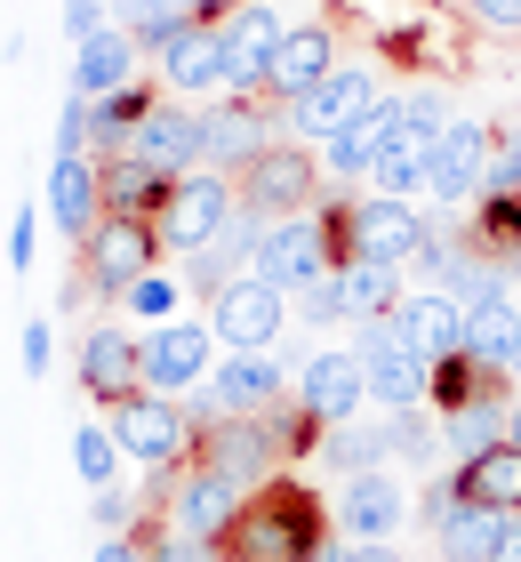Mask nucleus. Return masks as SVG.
<instances>
[{
	"label": "nucleus",
	"mask_w": 521,
	"mask_h": 562,
	"mask_svg": "<svg viewBox=\"0 0 521 562\" xmlns=\"http://www.w3.org/2000/svg\"><path fill=\"white\" fill-rule=\"evenodd\" d=\"M441 297H450L457 314H474V305H489V297H513V290H506V266H489V258H465L450 281H441Z\"/></svg>",
	"instance_id": "obj_37"
},
{
	"label": "nucleus",
	"mask_w": 521,
	"mask_h": 562,
	"mask_svg": "<svg viewBox=\"0 0 521 562\" xmlns=\"http://www.w3.org/2000/svg\"><path fill=\"white\" fill-rule=\"evenodd\" d=\"M482 177H489V130L482 121H450L433 137V169H426V193L441 210H474L482 201Z\"/></svg>",
	"instance_id": "obj_13"
},
{
	"label": "nucleus",
	"mask_w": 521,
	"mask_h": 562,
	"mask_svg": "<svg viewBox=\"0 0 521 562\" xmlns=\"http://www.w3.org/2000/svg\"><path fill=\"white\" fill-rule=\"evenodd\" d=\"M385 426H361V418H346V426H329V467L337 474H370V467H385Z\"/></svg>",
	"instance_id": "obj_35"
},
{
	"label": "nucleus",
	"mask_w": 521,
	"mask_h": 562,
	"mask_svg": "<svg viewBox=\"0 0 521 562\" xmlns=\"http://www.w3.org/2000/svg\"><path fill=\"white\" fill-rule=\"evenodd\" d=\"M152 217H104L97 234L81 241V273H89V290L97 297H128L137 281L152 273Z\"/></svg>",
	"instance_id": "obj_6"
},
{
	"label": "nucleus",
	"mask_w": 521,
	"mask_h": 562,
	"mask_svg": "<svg viewBox=\"0 0 521 562\" xmlns=\"http://www.w3.org/2000/svg\"><path fill=\"white\" fill-rule=\"evenodd\" d=\"M394 130H401V105H394V97H377V105L361 113L353 130H337V137H329V169H337V177H370Z\"/></svg>",
	"instance_id": "obj_29"
},
{
	"label": "nucleus",
	"mask_w": 521,
	"mask_h": 562,
	"mask_svg": "<svg viewBox=\"0 0 521 562\" xmlns=\"http://www.w3.org/2000/svg\"><path fill=\"white\" fill-rule=\"evenodd\" d=\"M128 65H137V41L104 24L97 41H81V48H72V97H89V105H97V97L128 89Z\"/></svg>",
	"instance_id": "obj_26"
},
{
	"label": "nucleus",
	"mask_w": 521,
	"mask_h": 562,
	"mask_svg": "<svg viewBox=\"0 0 521 562\" xmlns=\"http://www.w3.org/2000/svg\"><path fill=\"white\" fill-rule=\"evenodd\" d=\"M72 467H81L89 491H113V474L128 467L121 442H113V426H72Z\"/></svg>",
	"instance_id": "obj_36"
},
{
	"label": "nucleus",
	"mask_w": 521,
	"mask_h": 562,
	"mask_svg": "<svg viewBox=\"0 0 521 562\" xmlns=\"http://www.w3.org/2000/svg\"><path fill=\"white\" fill-rule=\"evenodd\" d=\"M489 562H521V515H506V539H498V554Z\"/></svg>",
	"instance_id": "obj_51"
},
{
	"label": "nucleus",
	"mask_w": 521,
	"mask_h": 562,
	"mask_svg": "<svg viewBox=\"0 0 521 562\" xmlns=\"http://www.w3.org/2000/svg\"><path fill=\"white\" fill-rule=\"evenodd\" d=\"M394 329H401V346L409 353H426V362H450V353H465V314L441 290H417L394 305Z\"/></svg>",
	"instance_id": "obj_23"
},
{
	"label": "nucleus",
	"mask_w": 521,
	"mask_h": 562,
	"mask_svg": "<svg viewBox=\"0 0 521 562\" xmlns=\"http://www.w3.org/2000/svg\"><path fill=\"white\" fill-rule=\"evenodd\" d=\"M337 522H346V539L353 547H385V539H401V522H409V498H401V474H346L337 482Z\"/></svg>",
	"instance_id": "obj_12"
},
{
	"label": "nucleus",
	"mask_w": 521,
	"mask_h": 562,
	"mask_svg": "<svg viewBox=\"0 0 521 562\" xmlns=\"http://www.w3.org/2000/svg\"><path fill=\"white\" fill-rule=\"evenodd\" d=\"M482 193H521V130L489 137V177H482Z\"/></svg>",
	"instance_id": "obj_41"
},
{
	"label": "nucleus",
	"mask_w": 521,
	"mask_h": 562,
	"mask_svg": "<svg viewBox=\"0 0 521 562\" xmlns=\"http://www.w3.org/2000/svg\"><path fill=\"white\" fill-rule=\"evenodd\" d=\"M513 346H521V305L513 297H489V305L465 314V353H474L482 370H506Z\"/></svg>",
	"instance_id": "obj_33"
},
{
	"label": "nucleus",
	"mask_w": 521,
	"mask_h": 562,
	"mask_svg": "<svg viewBox=\"0 0 521 562\" xmlns=\"http://www.w3.org/2000/svg\"><path fill=\"white\" fill-rule=\"evenodd\" d=\"M297 314L305 322H353V305H346V273H321V281H313V290H297Z\"/></svg>",
	"instance_id": "obj_40"
},
{
	"label": "nucleus",
	"mask_w": 521,
	"mask_h": 562,
	"mask_svg": "<svg viewBox=\"0 0 521 562\" xmlns=\"http://www.w3.org/2000/svg\"><path fill=\"white\" fill-rule=\"evenodd\" d=\"M177 177L169 169H145V161H104V217H152L169 201Z\"/></svg>",
	"instance_id": "obj_31"
},
{
	"label": "nucleus",
	"mask_w": 521,
	"mask_h": 562,
	"mask_svg": "<svg viewBox=\"0 0 521 562\" xmlns=\"http://www.w3.org/2000/svg\"><path fill=\"white\" fill-rule=\"evenodd\" d=\"M457 506H465V491H457V467H450V474H433V482H426V506H417V515H426V530H441V522L457 515Z\"/></svg>",
	"instance_id": "obj_42"
},
{
	"label": "nucleus",
	"mask_w": 521,
	"mask_h": 562,
	"mask_svg": "<svg viewBox=\"0 0 521 562\" xmlns=\"http://www.w3.org/2000/svg\"><path fill=\"white\" fill-rule=\"evenodd\" d=\"M113 442H121V458L128 467H145V474H161V467H177V458L193 450V418L177 411L169 394H152V386H137L128 402H113Z\"/></svg>",
	"instance_id": "obj_4"
},
{
	"label": "nucleus",
	"mask_w": 521,
	"mask_h": 562,
	"mask_svg": "<svg viewBox=\"0 0 521 562\" xmlns=\"http://www.w3.org/2000/svg\"><path fill=\"white\" fill-rule=\"evenodd\" d=\"M97 562H145V547H137V539H104Z\"/></svg>",
	"instance_id": "obj_50"
},
{
	"label": "nucleus",
	"mask_w": 521,
	"mask_h": 562,
	"mask_svg": "<svg viewBox=\"0 0 521 562\" xmlns=\"http://www.w3.org/2000/svg\"><path fill=\"white\" fill-rule=\"evenodd\" d=\"M201 467H217V474H233V482L249 491L257 474L281 467V450L265 442V426H257V418H217V426L201 434Z\"/></svg>",
	"instance_id": "obj_24"
},
{
	"label": "nucleus",
	"mask_w": 521,
	"mask_h": 562,
	"mask_svg": "<svg viewBox=\"0 0 521 562\" xmlns=\"http://www.w3.org/2000/svg\"><path fill=\"white\" fill-rule=\"evenodd\" d=\"M257 273L273 281V290H313L321 273H337V241H329V217H273L265 241H257Z\"/></svg>",
	"instance_id": "obj_5"
},
{
	"label": "nucleus",
	"mask_w": 521,
	"mask_h": 562,
	"mask_svg": "<svg viewBox=\"0 0 521 562\" xmlns=\"http://www.w3.org/2000/svg\"><path fill=\"white\" fill-rule=\"evenodd\" d=\"M81 386L113 411L145 386V338H128V329H89L81 338Z\"/></svg>",
	"instance_id": "obj_19"
},
{
	"label": "nucleus",
	"mask_w": 521,
	"mask_h": 562,
	"mask_svg": "<svg viewBox=\"0 0 521 562\" xmlns=\"http://www.w3.org/2000/svg\"><path fill=\"white\" fill-rule=\"evenodd\" d=\"M281 322H290V290H273L265 273H241L233 290L208 305V329H217L225 353H249V346H273Z\"/></svg>",
	"instance_id": "obj_9"
},
{
	"label": "nucleus",
	"mask_w": 521,
	"mask_h": 562,
	"mask_svg": "<svg viewBox=\"0 0 521 562\" xmlns=\"http://www.w3.org/2000/svg\"><path fill=\"white\" fill-rule=\"evenodd\" d=\"M169 305H177V281H161V273H145L128 290V314H145V322H169Z\"/></svg>",
	"instance_id": "obj_44"
},
{
	"label": "nucleus",
	"mask_w": 521,
	"mask_h": 562,
	"mask_svg": "<svg viewBox=\"0 0 521 562\" xmlns=\"http://www.w3.org/2000/svg\"><path fill=\"white\" fill-rule=\"evenodd\" d=\"M313 161L305 153H290V145H273V153H257V161L241 169V201L249 210H265V217H297L305 201H313Z\"/></svg>",
	"instance_id": "obj_18"
},
{
	"label": "nucleus",
	"mask_w": 521,
	"mask_h": 562,
	"mask_svg": "<svg viewBox=\"0 0 521 562\" xmlns=\"http://www.w3.org/2000/svg\"><path fill=\"white\" fill-rule=\"evenodd\" d=\"M337 273H346V305H353V322H385V314H394V305H401V290H394V266H370V258H346V266H337Z\"/></svg>",
	"instance_id": "obj_34"
},
{
	"label": "nucleus",
	"mask_w": 521,
	"mask_h": 562,
	"mask_svg": "<svg viewBox=\"0 0 521 562\" xmlns=\"http://www.w3.org/2000/svg\"><path fill=\"white\" fill-rule=\"evenodd\" d=\"M161 81L169 89H225V33L217 24H185L161 48Z\"/></svg>",
	"instance_id": "obj_25"
},
{
	"label": "nucleus",
	"mask_w": 521,
	"mask_h": 562,
	"mask_svg": "<svg viewBox=\"0 0 521 562\" xmlns=\"http://www.w3.org/2000/svg\"><path fill=\"white\" fill-rule=\"evenodd\" d=\"M346 554H353V547H337V539H321V547H313L305 562H346Z\"/></svg>",
	"instance_id": "obj_52"
},
{
	"label": "nucleus",
	"mask_w": 521,
	"mask_h": 562,
	"mask_svg": "<svg viewBox=\"0 0 521 562\" xmlns=\"http://www.w3.org/2000/svg\"><path fill=\"white\" fill-rule=\"evenodd\" d=\"M57 153H89V97H72V89L57 105Z\"/></svg>",
	"instance_id": "obj_43"
},
{
	"label": "nucleus",
	"mask_w": 521,
	"mask_h": 562,
	"mask_svg": "<svg viewBox=\"0 0 521 562\" xmlns=\"http://www.w3.org/2000/svg\"><path fill=\"white\" fill-rule=\"evenodd\" d=\"M506 442H521V394H513V411H506Z\"/></svg>",
	"instance_id": "obj_54"
},
{
	"label": "nucleus",
	"mask_w": 521,
	"mask_h": 562,
	"mask_svg": "<svg viewBox=\"0 0 521 562\" xmlns=\"http://www.w3.org/2000/svg\"><path fill=\"white\" fill-rule=\"evenodd\" d=\"M465 241H474V258H513L521 266V193H482L474 210H465Z\"/></svg>",
	"instance_id": "obj_30"
},
{
	"label": "nucleus",
	"mask_w": 521,
	"mask_h": 562,
	"mask_svg": "<svg viewBox=\"0 0 521 562\" xmlns=\"http://www.w3.org/2000/svg\"><path fill=\"white\" fill-rule=\"evenodd\" d=\"M217 33H225V89L233 97H257L265 89V72H273V48H281V9L273 0H241V9H225L217 16Z\"/></svg>",
	"instance_id": "obj_8"
},
{
	"label": "nucleus",
	"mask_w": 521,
	"mask_h": 562,
	"mask_svg": "<svg viewBox=\"0 0 521 562\" xmlns=\"http://www.w3.org/2000/svg\"><path fill=\"white\" fill-rule=\"evenodd\" d=\"M257 153H273V121L257 113V97L201 105V169H249Z\"/></svg>",
	"instance_id": "obj_14"
},
{
	"label": "nucleus",
	"mask_w": 521,
	"mask_h": 562,
	"mask_svg": "<svg viewBox=\"0 0 521 562\" xmlns=\"http://www.w3.org/2000/svg\"><path fill=\"white\" fill-rule=\"evenodd\" d=\"M41 217L48 210H16V225H9V266L24 273V266H33V241H41Z\"/></svg>",
	"instance_id": "obj_46"
},
{
	"label": "nucleus",
	"mask_w": 521,
	"mask_h": 562,
	"mask_svg": "<svg viewBox=\"0 0 521 562\" xmlns=\"http://www.w3.org/2000/svg\"><path fill=\"white\" fill-rule=\"evenodd\" d=\"M385 450L409 458V467H426V458H433V426L417 411H385Z\"/></svg>",
	"instance_id": "obj_39"
},
{
	"label": "nucleus",
	"mask_w": 521,
	"mask_h": 562,
	"mask_svg": "<svg viewBox=\"0 0 521 562\" xmlns=\"http://www.w3.org/2000/svg\"><path fill=\"white\" fill-rule=\"evenodd\" d=\"M257 426H265V442H273L281 458H297V450L313 442V426H321V418H313L305 402H297V411H290V402H273V411H257Z\"/></svg>",
	"instance_id": "obj_38"
},
{
	"label": "nucleus",
	"mask_w": 521,
	"mask_h": 562,
	"mask_svg": "<svg viewBox=\"0 0 521 562\" xmlns=\"http://www.w3.org/2000/svg\"><path fill=\"white\" fill-rule=\"evenodd\" d=\"M498 539H506V515H498V506H474V498H465L457 515L433 530L441 562H489V554H498Z\"/></svg>",
	"instance_id": "obj_32"
},
{
	"label": "nucleus",
	"mask_w": 521,
	"mask_h": 562,
	"mask_svg": "<svg viewBox=\"0 0 521 562\" xmlns=\"http://www.w3.org/2000/svg\"><path fill=\"white\" fill-rule=\"evenodd\" d=\"M233 210H241V193H233L225 169H185L169 186V201L152 210V241L177 249V258H193V249H208L233 225Z\"/></svg>",
	"instance_id": "obj_3"
},
{
	"label": "nucleus",
	"mask_w": 521,
	"mask_h": 562,
	"mask_svg": "<svg viewBox=\"0 0 521 562\" xmlns=\"http://www.w3.org/2000/svg\"><path fill=\"white\" fill-rule=\"evenodd\" d=\"M506 378H513V386H521V346H513V362H506Z\"/></svg>",
	"instance_id": "obj_55"
},
{
	"label": "nucleus",
	"mask_w": 521,
	"mask_h": 562,
	"mask_svg": "<svg viewBox=\"0 0 521 562\" xmlns=\"http://www.w3.org/2000/svg\"><path fill=\"white\" fill-rule=\"evenodd\" d=\"M41 210H48V225H57V234L89 241L97 225H104V169L89 161V153H57V161H48V193H41Z\"/></svg>",
	"instance_id": "obj_15"
},
{
	"label": "nucleus",
	"mask_w": 521,
	"mask_h": 562,
	"mask_svg": "<svg viewBox=\"0 0 521 562\" xmlns=\"http://www.w3.org/2000/svg\"><path fill=\"white\" fill-rule=\"evenodd\" d=\"M201 378H208V329L161 322L145 338V386L152 394H185V386H201Z\"/></svg>",
	"instance_id": "obj_20"
},
{
	"label": "nucleus",
	"mask_w": 521,
	"mask_h": 562,
	"mask_svg": "<svg viewBox=\"0 0 521 562\" xmlns=\"http://www.w3.org/2000/svg\"><path fill=\"white\" fill-rule=\"evenodd\" d=\"M506 411H513V402H506L498 386H482L474 402H465V411H441V442L457 450V467H465V458H482V450H498V442H506Z\"/></svg>",
	"instance_id": "obj_28"
},
{
	"label": "nucleus",
	"mask_w": 521,
	"mask_h": 562,
	"mask_svg": "<svg viewBox=\"0 0 521 562\" xmlns=\"http://www.w3.org/2000/svg\"><path fill=\"white\" fill-rule=\"evenodd\" d=\"M346 562H401V554H394V547H353Z\"/></svg>",
	"instance_id": "obj_53"
},
{
	"label": "nucleus",
	"mask_w": 521,
	"mask_h": 562,
	"mask_svg": "<svg viewBox=\"0 0 521 562\" xmlns=\"http://www.w3.org/2000/svg\"><path fill=\"white\" fill-rule=\"evenodd\" d=\"M329 72H337V41L321 33V24H290V33H281V48H273V72H265V89L297 105V97H305V89H321Z\"/></svg>",
	"instance_id": "obj_22"
},
{
	"label": "nucleus",
	"mask_w": 521,
	"mask_h": 562,
	"mask_svg": "<svg viewBox=\"0 0 521 562\" xmlns=\"http://www.w3.org/2000/svg\"><path fill=\"white\" fill-rule=\"evenodd\" d=\"M265 225H273V217H265V210H249V201H241L225 234L208 241V249H193V258H185V290H193L201 305H217V297H225V290H233L241 273H257V241H265Z\"/></svg>",
	"instance_id": "obj_10"
},
{
	"label": "nucleus",
	"mask_w": 521,
	"mask_h": 562,
	"mask_svg": "<svg viewBox=\"0 0 521 562\" xmlns=\"http://www.w3.org/2000/svg\"><path fill=\"white\" fill-rule=\"evenodd\" d=\"M121 161H145V169H169V177L201 169V113H185V105H152L137 130H128V153H121Z\"/></svg>",
	"instance_id": "obj_17"
},
{
	"label": "nucleus",
	"mask_w": 521,
	"mask_h": 562,
	"mask_svg": "<svg viewBox=\"0 0 521 562\" xmlns=\"http://www.w3.org/2000/svg\"><path fill=\"white\" fill-rule=\"evenodd\" d=\"M241 506H249V491L233 474H217V467L177 482V530H193V539H225V530L241 522Z\"/></svg>",
	"instance_id": "obj_21"
},
{
	"label": "nucleus",
	"mask_w": 521,
	"mask_h": 562,
	"mask_svg": "<svg viewBox=\"0 0 521 562\" xmlns=\"http://www.w3.org/2000/svg\"><path fill=\"white\" fill-rule=\"evenodd\" d=\"M377 97H385V89H377V72H361V65H337L321 89H305L297 105H290V121H297L305 137H321V145H329L337 130H353V121L370 113Z\"/></svg>",
	"instance_id": "obj_16"
},
{
	"label": "nucleus",
	"mask_w": 521,
	"mask_h": 562,
	"mask_svg": "<svg viewBox=\"0 0 521 562\" xmlns=\"http://www.w3.org/2000/svg\"><path fill=\"white\" fill-rule=\"evenodd\" d=\"M48 353H57V346H48V322H24V370H48Z\"/></svg>",
	"instance_id": "obj_48"
},
{
	"label": "nucleus",
	"mask_w": 521,
	"mask_h": 562,
	"mask_svg": "<svg viewBox=\"0 0 521 562\" xmlns=\"http://www.w3.org/2000/svg\"><path fill=\"white\" fill-rule=\"evenodd\" d=\"M361 362H370V411H417V402L433 394V362L401 346L394 314L361 329Z\"/></svg>",
	"instance_id": "obj_7"
},
{
	"label": "nucleus",
	"mask_w": 521,
	"mask_h": 562,
	"mask_svg": "<svg viewBox=\"0 0 521 562\" xmlns=\"http://www.w3.org/2000/svg\"><path fill=\"white\" fill-rule=\"evenodd\" d=\"M329 241H337V266H346V258H370V266L409 273L417 241H426V217H417L409 201H394V193H370L361 210H329Z\"/></svg>",
	"instance_id": "obj_2"
},
{
	"label": "nucleus",
	"mask_w": 521,
	"mask_h": 562,
	"mask_svg": "<svg viewBox=\"0 0 521 562\" xmlns=\"http://www.w3.org/2000/svg\"><path fill=\"white\" fill-rule=\"evenodd\" d=\"M97 522L104 530H128V522H137V498H128V491H97Z\"/></svg>",
	"instance_id": "obj_47"
},
{
	"label": "nucleus",
	"mask_w": 521,
	"mask_h": 562,
	"mask_svg": "<svg viewBox=\"0 0 521 562\" xmlns=\"http://www.w3.org/2000/svg\"><path fill=\"white\" fill-rule=\"evenodd\" d=\"M104 33V0H65V41L81 48V41H97Z\"/></svg>",
	"instance_id": "obj_45"
},
{
	"label": "nucleus",
	"mask_w": 521,
	"mask_h": 562,
	"mask_svg": "<svg viewBox=\"0 0 521 562\" xmlns=\"http://www.w3.org/2000/svg\"><path fill=\"white\" fill-rule=\"evenodd\" d=\"M297 402L321 426H346L370 411V362H361V346H329V353H313L305 378H297Z\"/></svg>",
	"instance_id": "obj_11"
},
{
	"label": "nucleus",
	"mask_w": 521,
	"mask_h": 562,
	"mask_svg": "<svg viewBox=\"0 0 521 562\" xmlns=\"http://www.w3.org/2000/svg\"><path fill=\"white\" fill-rule=\"evenodd\" d=\"M457 491L474 506H498V515H521V442H498L482 458H465L457 467Z\"/></svg>",
	"instance_id": "obj_27"
},
{
	"label": "nucleus",
	"mask_w": 521,
	"mask_h": 562,
	"mask_svg": "<svg viewBox=\"0 0 521 562\" xmlns=\"http://www.w3.org/2000/svg\"><path fill=\"white\" fill-rule=\"evenodd\" d=\"M482 24H498V33H521V0H474Z\"/></svg>",
	"instance_id": "obj_49"
},
{
	"label": "nucleus",
	"mask_w": 521,
	"mask_h": 562,
	"mask_svg": "<svg viewBox=\"0 0 521 562\" xmlns=\"http://www.w3.org/2000/svg\"><path fill=\"white\" fill-rule=\"evenodd\" d=\"M321 539H329L321 498L297 491V482H265V491H257V498L241 506V522L225 530L233 562H305Z\"/></svg>",
	"instance_id": "obj_1"
}]
</instances>
